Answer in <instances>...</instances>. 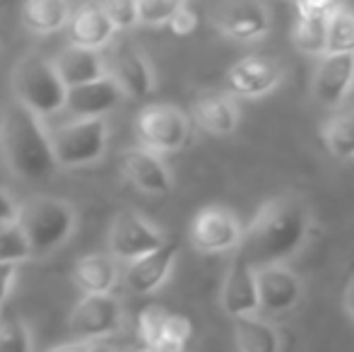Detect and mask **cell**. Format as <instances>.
I'll return each mask as SVG.
<instances>
[{
  "instance_id": "cell-24",
  "label": "cell",
  "mask_w": 354,
  "mask_h": 352,
  "mask_svg": "<svg viewBox=\"0 0 354 352\" xmlns=\"http://www.w3.org/2000/svg\"><path fill=\"white\" fill-rule=\"evenodd\" d=\"M234 338L241 352H280V338L275 328L258 316L234 319Z\"/></svg>"
},
{
  "instance_id": "cell-16",
  "label": "cell",
  "mask_w": 354,
  "mask_h": 352,
  "mask_svg": "<svg viewBox=\"0 0 354 352\" xmlns=\"http://www.w3.org/2000/svg\"><path fill=\"white\" fill-rule=\"evenodd\" d=\"M258 297H261V309L268 314H282L292 309L301 299V280L284 266H268L258 268Z\"/></svg>"
},
{
  "instance_id": "cell-26",
  "label": "cell",
  "mask_w": 354,
  "mask_h": 352,
  "mask_svg": "<svg viewBox=\"0 0 354 352\" xmlns=\"http://www.w3.org/2000/svg\"><path fill=\"white\" fill-rule=\"evenodd\" d=\"M328 22L330 19H299L294 44L308 56H328Z\"/></svg>"
},
{
  "instance_id": "cell-30",
  "label": "cell",
  "mask_w": 354,
  "mask_h": 352,
  "mask_svg": "<svg viewBox=\"0 0 354 352\" xmlns=\"http://www.w3.org/2000/svg\"><path fill=\"white\" fill-rule=\"evenodd\" d=\"M169 311L162 309V306H147L142 309L140 319H138V328H140V338H142V345H154L164 338V331H167V321H169Z\"/></svg>"
},
{
  "instance_id": "cell-41",
  "label": "cell",
  "mask_w": 354,
  "mask_h": 352,
  "mask_svg": "<svg viewBox=\"0 0 354 352\" xmlns=\"http://www.w3.org/2000/svg\"><path fill=\"white\" fill-rule=\"evenodd\" d=\"M138 352H157V350H154V348H149V345H142V348L138 350Z\"/></svg>"
},
{
  "instance_id": "cell-13",
  "label": "cell",
  "mask_w": 354,
  "mask_h": 352,
  "mask_svg": "<svg viewBox=\"0 0 354 352\" xmlns=\"http://www.w3.org/2000/svg\"><path fill=\"white\" fill-rule=\"evenodd\" d=\"M123 99L128 97L121 85L111 75H106L104 80H97L92 85L68 89L66 111H71L73 118H104L113 109L121 106Z\"/></svg>"
},
{
  "instance_id": "cell-27",
  "label": "cell",
  "mask_w": 354,
  "mask_h": 352,
  "mask_svg": "<svg viewBox=\"0 0 354 352\" xmlns=\"http://www.w3.org/2000/svg\"><path fill=\"white\" fill-rule=\"evenodd\" d=\"M328 53H354V10L340 8L328 22Z\"/></svg>"
},
{
  "instance_id": "cell-40",
  "label": "cell",
  "mask_w": 354,
  "mask_h": 352,
  "mask_svg": "<svg viewBox=\"0 0 354 352\" xmlns=\"http://www.w3.org/2000/svg\"><path fill=\"white\" fill-rule=\"evenodd\" d=\"M87 352H118V350L111 348V345H106V343H89Z\"/></svg>"
},
{
  "instance_id": "cell-10",
  "label": "cell",
  "mask_w": 354,
  "mask_h": 352,
  "mask_svg": "<svg viewBox=\"0 0 354 352\" xmlns=\"http://www.w3.org/2000/svg\"><path fill=\"white\" fill-rule=\"evenodd\" d=\"M284 68L277 58L246 56L227 73V85L239 97H261L280 85Z\"/></svg>"
},
{
  "instance_id": "cell-19",
  "label": "cell",
  "mask_w": 354,
  "mask_h": 352,
  "mask_svg": "<svg viewBox=\"0 0 354 352\" xmlns=\"http://www.w3.org/2000/svg\"><path fill=\"white\" fill-rule=\"evenodd\" d=\"M176 256H178V244L176 241H167L154 254L131 263L126 270V287L131 292H136V295H149V292H154L169 277Z\"/></svg>"
},
{
  "instance_id": "cell-6",
  "label": "cell",
  "mask_w": 354,
  "mask_h": 352,
  "mask_svg": "<svg viewBox=\"0 0 354 352\" xmlns=\"http://www.w3.org/2000/svg\"><path fill=\"white\" fill-rule=\"evenodd\" d=\"M136 133L142 147L154 155L181 150L191 136L188 116L176 106L169 104H152L145 106L136 118Z\"/></svg>"
},
{
  "instance_id": "cell-11",
  "label": "cell",
  "mask_w": 354,
  "mask_h": 352,
  "mask_svg": "<svg viewBox=\"0 0 354 352\" xmlns=\"http://www.w3.org/2000/svg\"><path fill=\"white\" fill-rule=\"evenodd\" d=\"M109 75L121 85L126 97L142 99L154 92V73L147 56L133 44H121L113 48L109 61Z\"/></svg>"
},
{
  "instance_id": "cell-15",
  "label": "cell",
  "mask_w": 354,
  "mask_h": 352,
  "mask_svg": "<svg viewBox=\"0 0 354 352\" xmlns=\"http://www.w3.org/2000/svg\"><path fill=\"white\" fill-rule=\"evenodd\" d=\"M354 85V53H328L318 66L313 92L318 102L335 109L345 102Z\"/></svg>"
},
{
  "instance_id": "cell-36",
  "label": "cell",
  "mask_w": 354,
  "mask_h": 352,
  "mask_svg": "<svg viewBox=\"0 0 354 352\" xmlns=\"http://www.w3.org/2000/svg\"><path fill=\"white\" fill-rule=\"evenodd\" d=\"M19 210H22V205H17V203L10 198L8 191H3L0 188V227H12L19 222Z\"/></svg>"
},
{
  "instance_id": "cell-39",
  "label": "cell",
  "mask_w": 354,
  "mask_h": 352,
  "mask_svg": "<svg viewBox=\"0 0 354 352\" xmlns=\"http://www.w3.org/2000/svg\"><path fill=\"white\" fill-rule=\"evenodd\" d=\"M345 309H347V314L354 319V277L350 280V285H347V290H345Z\"/></svg>"
},
{
  "instance_id": "cell-21",
  "label": "cell",
  "mask_w": 354,
  "mask_h": 352,
  "mask_svg": "<svg viewBox=\"0 0 354 352\" xmlns=\"http://www.w3.org/2000/svg\"><path fill=\"white\" fill-rule=\"evenodd\" d=\"M196 121L212 136H229L239 126V109L229 97L219 92H203L193 102Z\"/></svg>"
},
{
  "instance_id": "cell-2",
  "label": "cell",
  "mask_w": 354,
  "mask_h": 352,
  "mask_svg": "<svg viewBox=\"0 0 354 352\" xmlns=\"http://www.w3.org/2000/svg\"><path fill=\"white\" fill-rule=\"evenodd\" d=\"M0 147L8 167L19 178L37 181L58 169L51 133L44 126V118L29 111L17 99L5 109L0 121Z\"/></svg>"
},
{
  "instance_id": "cell-32",
  "label": "cell",
  "mask_w": 354,
  "mask_h": 352,
  "mask_svg": "<svg viewBox=\"0 0 354 352\" xmlns=\"http://www.w3.org/2000/svg\"><path fill=\"white\" fill-rule=\"evenodd\" d=\"M102 5H104V12L111 19V24L116 27V32H126V29L140 24L136 0H106V3H102Z\"/></svg>"
},
{
  "instance_id": "cell-38",
  "label": "cell",
  "mask_w": 354,
  "mask_h": 352,
  "mask_svg": "<svg viewBox=\"0 0 354 352\" xmlns=\"http://www.w3.org/2000/svg\"><path fill=\"white\" fill-rule=\"evenodd\" d=\"M89 343H84V340H66V343H58V345H51L46 352H87Z\"/></svg>"
},
{
  "instance_id": "cell-5",
  "label": "cell",
  "mask_w": 354,
  "mask_h": 352,
  "mask_svg": "<svg viewBox=\"0 0 354 352\" xmlns=\"http://www.w3.org/2000/svg\"><path fill=\"white\" fill-rule=\"evenodd\" d=\"M58 167L75 169L99 162L109 145L106 118H73L51 133Z\"/></svg>"
},
{
  "instance_id": "cell-18",
  "label": "cell",
  "mask_w": 354,
  "mask_h": 352,
  "mask_svg": "<svg viewBox=\"0 0 354 352\" xmlns=\"http://www.w3.org/2000/svg\"><path fill=\"white\" fill-rule=\"evenodd\" d=\"M53 66H56L58 75L68 89L92 85V82L104 80L109 75V63L102 56V51L75 46V44L66 46L53 58Z\"/></svg>"
},
{
  "instance_id": "cell-25",
  "label": "cell",
  "mask_w": 354,
  "mask_h": 352,
  "mask_svg": "<svg viewBox=\"0 0 354 352\" xmlns=\"http://www.w3.org/2000/svg\"><path fill=\"white\" fill-rule=\"evenodd\" d=\"M323 140L333 157L354 160V109L337 111L323 128Z\"/></svg>"
},
{
  "instance_id": "cell-12",
  "label": "cell",
  "mask_w": 354,
  "mask_h": 352,
  "mask_svg": "<svg viewBox=\"0 0 354 352\" xmlns=\"http://www.w3.org/2000/svg\"><path fill=\"white\" fill-rule=\"evenodd\" d=\"M222 306L232 319L256 316V311L261 309L256 268L241 256L234 259V263L227 272V280H224L222 287Z\"/></svg>"
},
{
  "instance_id": "cell-7",
  "label": "cell",
  "mask_w": 354,
  "mask_h": 352,
  "mask_svg": "<svg viewBox=\"0 0 354 352\" xmlns=\"http://www.w3.org/2000/svg\"><path fill=\"white\" fill-rule=\"evenodd\" d=\"M167 241L169 239H164L162 232L136 210L118 212L111 225V232H109V249H111V256L116 261H126L128 266L145 259V256L154 254V251L162 249Z\"/></svg>"
},
{
  "instance_id": "cell-17",
  "label": "cell",
  "mask_w": 354,
  "mask_h": 352,
  "mask_svg": "<svg viewBox=\"0 0 354 352\" xmlns=\"http://www.w3.org/2000/svg\"><path fill=\"white\" fill-rule=\"evenodd\" d=\"M121 169L131 178L133 186L140 188L142 193H149V196H162V193H169V188H171V174H169L162 157L145 150L142 145L128 147L123 152Z\"/></svg>"
},
{
  "instance_id": "cell-28",
  "label": "cell",
  "mask_w": 354,
  "mask_h": 352,
  "mask_svg": "<svg viewBox=\"0 0 354 352\" xmlns=\"http://www.w3.org/2000/svg\"><path fill=\"white\" fill-rule=\"evenodd\" d=\"M0 352H34L32 333L17 316L0 319Z\"/></svg>"
},
{
  "instance_id": "cell-9",
  "label": "cell",
  "mask_w": 354,
  "mask_h": 352,
  "mask_svg": "<svg viewBox=\"0 0 354 352\" xmlns=\"http://www.w3.org/2000/svg\"><path fill=\"white\" fill-rule=\"evenodd\" d=\"M243 230L239 225L236 215L227 207L207 205L193 217L191 225V241L198 251L205 254H219L234 246H241Z\"/></svg>"
},
{
  "instance_id": "cell-31",
  "label": "cell",
  "mask_w": 354,
  "mask_h": 352,
  "mask_svg": "<svg viewBox=\"0 0 354 352\" xmlns=\"http://www.w3.org/2000/svg\"><path fill=\"white\" fill-rule=\"evenodd\" d=\"M181 3L176 0H140L138 3V15H140V24H169L174 15L178 12Z\"/></svg>"
},
{
  "instance_id": "cell-8",
  "label": "cell",
  "mask_w": 354,
  "mask_h": 352,
  "mask_svg": "<svg viewBox=\"0 0 354 352\" xmlns=\"http://www.w3.org/2000/svg\"><path fill=\"white\" fill-rule=\"evenodd\" d=\"M123 324V306L113 295H84L71 311V333L75 340L102 343Z\"/></svg>"
},
{
  "instance_id": "cell-4",
  "label": "cell",
  "mask_w": 354,
  "mask_h": 352,
  "mask_svg": "<svg viewBox=\"0 0 354 352\" xmlns=\"http://www.w3.org/2000/svg\"><path fill=\"white\" fill-rule=\"evenodd\" d=\"M12 87L15 99L41 118L53 116L66 109L68 87L63 85L61 75L53 66V58H22L12 73Z\"/></svg>"
},
{
  "instance_id": "cell-29",
  "label": "cell",
  "mask_w": 354,
  "mask_h": 352,
  "mask_svg": "<svg viewBox=\"0 0 354 352\" xmlns=\"http://www.w3.org/2000/svg\"><path fill=\"white\" fill-rule=\"evenodd\" d=\"M29 259H34V256L19 227H3L0 230V263H22Z\"/></svg>"
},
{
  "instance_id": "cell-23",
  "label": "cell",
  "mask_w": 354,
  "mask_h": 352,
  "mask_svg": "<svg viewBox=\"0 0 354 352\" xmlns=\"http://www.w3.org/2000/svg\"><path fill=\"white\" fill-rule=\"evenodd\" d=\"M73 12L63 0H29L22 5V22L34 34H51L71 24Z\"/></svg>"
},
{
  "instance_id": "cell-35",
  "label": "cell",
  "mask_w": 354,
  "mask_h": 352,
  "mask_svg": "<svg viewBox=\"0 0 354 352\" xmlns=\"http://www.w3.org/2000/svg\"><path fill=\"white\" fill-rule=\"evenodd\" d=\"M193 335V326L186 316H178V314H171L167 321V331H164V338L162 340H174V343H181V345H188ZM159 340V343H162Z\"/></svg>"
},
{
  "instance_id": "cell-3",
  "label": "cell",
  "mask_w": 354,
  "mask_h": 352,
  "mask_svg": "<svg viewBox=\"0 0 354 352\" xmlns=\"http://www.w3.org/2000/svg\"><path fill=\"white\" fill-rule=\"evenodd\" d=\"M19 232L24 234L32 256H48L61 249L77 227V212L61 198H34L19 210Z\"/></svg>"
},
{
  "instance_id": "cell-33",
  "label": "cell",
  "mask_w": 354,
  "mask_h": 352,
  "mask_svg": "<svg viewBox=\"0 0 354 352\" xmlns=\"http://www.w3.org/2000/svg\"><path fill=\"white\" fill-rule=\"evenodd\" d=\"M340 10L337 3H318V0H301L297 3L299 19H330Z\"/></svg>"
},
{
  "instance_id": "cell-22",
  "label": "cell",
  "mask_w": 354,
  "mask_h": 352,
  "mask_svg": "<svg viewBox=\"0 0 354 352\" xmlns=\"http://www.w3.org/2000/svg\"><path fill=\"white\" fill-rule=\"evenodd\" d=\"M73 282L82 290V295H111L118 282L116 259L104 254L82 256L73 266Z\"/></svg>"
},
{
  "instance_id": "cell-14",
  "label": "cell",
  "mask_w": 354,
  "mask_h": 352,
  "mask_svg": "<svg viewBox=\"0 0 354 352\" xmlns=\"http://www.w3.org/2000/svg\"><path fill=\"white\" fill-rule=\"evenodd\" d=\"M214 24L229 39L251 41L270 29V15L263 3H229L214 12Z\"/></svg>"
},
{
  "instance_id": "cell-37",
  "label": "cell",
  "mask_w": 354,
  "mask_h": 352,
  "mask_svg": "<svg viewBox=\"0 0 354 352\" xmlns=\"http://www.w3.org/2000/svg\"><path fill=\"white\" fill-rule=\"evenodd\" d=\"M17 268L19 263H0V306L12 295L15 280H17Z\"/></svg>"
},
{
  "instance_id": "cell-34",
  "label": "cell",
  "mask_w": 354,
  "mask_h": 352,
  "mask_svg": "<svg viewBox=\"0 0 354 352\" xmlns=\"http://www.w3.org/2000/svg\"><path fill=\"white\" fill-rule=\"evenodd\" d=\"M198 27V12L191 8V5L181 3V8H178V12L174 15V19L169 22V29H171L176 37H188V34H193Z\"/></svg>"
},
{
  "instance_id": "cell-20",
  "label": "cell",
  "mask_w": 354,
  "mask_h": 352,
  "mask_svg": "<svg viewBox=\"0 0 354 352\" xmlns=\"http://www.w3.org/2000/svg\"><path fill=\"white\" fill-rule=\"evenodd\" d=\"M113 34H116V27L104 12L102 3H84L75 8L71 19V39L75 46L102 51L104 46L111 44Z\"/></svg>"
},
{
  "instance_id": "cell-1",
  "label": "cell",
  "mask_w": 354,
  "mask_h": 352,
  "mask_svg": "<svg viewBox=\"0 0 354 352\" xmlns=\"http://www.w3.org/2000/svg\"><path fill=\"white\" fill-rule=\"evenodd\" d=\"M311 217L297 198H275L261 207L248 230L243 232L239 256L253 268L282 266L306 241Z\"/></svg>"
}]
</instances>
